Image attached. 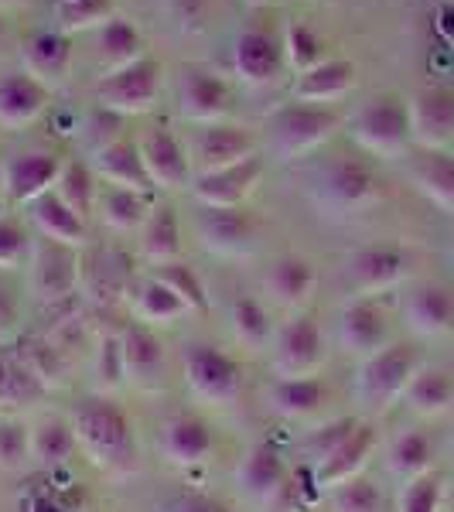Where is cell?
<instances>
[{
	"label": "cell",
	"mask_w": 454,
	"mask_h": 512,
	"mask_svg": "<svg viewBox=\"0 0 454 512\" xmlns=\"http://www.w3.org/2000/svg\"><path fill=\"white\" fill-rule=\"evenodd\" d=\"M72 431H76L79 451L103 472L127 475L137 465L134 427L110 396H93L79 403V410L72 414Z\"/></svg>",
	"instance_id": "1"
},
{
	"label": "cell",
	"mask_w": 454,
	"mask_h": 512,
	"mask_svg": "<svg viewBox=\"0 0 454 512\" xmlns=\"http://www.w3.org/2000/svg\"><path fill=\"white\" fill-rule=\"evenodd\" d=\"M349 134L362 151L376 158H400L410 144L407 103L393 93H379L359 106L349 120Z\"/></svg>",
	"instance_id": "2"
},
{
	"label": "cell",
	"mask_w": 454,
	"mask_h": 512,
	"mask_svg": "<svg viewBox=\"0 0 454 512\" xmlns=\"http://www.w3.org/2000/svg\"><path fill=\"white\" fill-rule=\"evenodd\" d=\"M420 369V355L414 345L407 342H393L386 349H379L376 355H369L359 369V396L366 407L386 410L390 403L403 400L410 379Z\"/></svg>",
	"instance_id": "3"
},
{
	"label": "cell",
	"mask_w": 454,
	"mask_h": 512,
	"mask_svg": "<svg viewBox=\"0 0 454 512\" xmlns=\"http://www.w3.org/2000/svg\"><path fill=\"white\" fill-rule=\"evenodd\" d=\"M185 386L209 407H229L243 390V366L216 345H192L185 355Z\"/></svg>",
	"instance_id": "4"
},
{
	"label": "cell",
	"mask_w": 454,
	"mask_h": 512,
	"mask_svg": "<svg viewBox=\"0 0 454 512\" xmlns=\"http://www.w3.org/2000/svg\"><path fill=\"white\" fill-rule=\"evenodd\" d=\"M28 270H31V291L38 294V301L45 304H65L72 301V294L82 284V260L79 250L55 239H31V256H28Z\"/></svg>",
	"instance_id": "5"
},
{
	"label": "cell",
	"mask_w": 454,
	"mask_h": 512,
	"mask_svg": "<svg viewBox=\"0 0 454 512\" xmlns=\"http://www.w3.org/2000/svg\"><path fill=\"white\" fill-rule=\"evenodd\" d=\"M161 93V62L158 59H137L134 65L99 79L96 103L99 110H110L117 117H140L154 106Z\"/></svg>",
	"instance_id": "6"
},
{
	"label": "cell",
	"mask_w": 454,
	"mask_h": 512,
	"mask_svg": "<svg viewBox=\"0 0 454 512\" xmlns=\"http://www.w3.org/2000/svg\"><path fill=\"white\" fill-rule=\"evenodd\" d=\"M270 130H274V147L280 158H301V154L315 151L335 134L338 117L328 106L294 103L270 117Z\"/></svg>",
	"instance_id": "7"
},
{
	"label": "cell",
	"mask_w": 454,
	"mask_h": 512,
	"mask_svg": "<svg viewBox=\"0 0 454 512\" xmlns=\"http://www.w3.org/2000/svg\"><path fill=\"white\" fill-rule=\"evenodd\" d=\"M318 195L332 209L359 212L369 209L383 198V181L366 161L359 158H338L318 175Z\"/></svg>",
	"instance_id": "8"
},
{
	"label": "cell",
	"mask_w": 454,
	"mask_h": 512,
	"mask_svg": "<svg viewBox=\"0 0 454 512\" xmlns=\"http://www.w3.org/2000/svg\"><path fill=\"white\" fill-rule=\"evenodd\" d=\"M321 359H325V338H321V325L315 318L297 315L280 328L274 349V369L280 379L318 376Z\"/></svg>",
	"instance_id": "9"
},
{
	"label": "cell",
	"mask_w": 454,
	"mask_h": 512,
	"mask_svg": "<svg viewBox=\"0 0 454 512\" xmlns=\"http://www.w3.org/2000/svg\"><path fill=\"white\" fill-rule=\"evenodd\" d=\"M62 158L52 151H24L14 154L0 164V192L11 202L31 205L41 195H48L55 188V181L62 175Z\"/></svg>",
	"instance_id": "10"
},
{
	"label": "cell",
	"mask_w": 454,
	"mask_h": 512,
	"mask_svg": "<svg viewBox=\"0 0 454 512\" xmlns=\"http://www.w3.org/2000/svg\"><path fill=\"white\" fill-rule=\"evenodd\" d=\"M410 117V144L420 151H444V144L454 140V89L431 86L407 103Z\"/></svg>",
	"instance_id": "11"
},
{
	"label": "cell",
	"mask_w": 454,
	"mask_h": 512,
	"mask_svg": "<svg viewBox=\"0 0 454 512\" xmlns=\"http://www.w3.org/2000/svg\"><path fill=\"white\" fill-rule=\"evenodd\" d=\"M407 253L400 246L390 243H376V246H362L349 256L345 263V274H349V284L356 287L362 297H373L383 291H393L403 277H407Z\"/></svg>",
	"instance_id": "12"
},
{
	"label": "cell",
	"mask_w": 454,
	"mask_h": 512,
	"mask_svg": "<svg viewBox=\"0 0 454 512\" xmlns=\"http://www.w3.org/2000/svg\"><path fill=\"white\" fill-rule=\"evenodd\" d=\"M260 178H263V161L253 154V158H246L243 164H233V168L198 175L192 185V195L202 209H239V205L250 198L253 188H257Z\"/></svg>",
	"instance_id": "13"
},
{
	"label": "cell",
	"mask_w": 454,
	"mask_h": 512,
	"mask_svg": "<svg viewBox=\"0 0 454 512\" xmlns=\"http://www.w3.org/2000/svg\"><path fill=\"white\" fill-rule=\"evenodd\" d=\"M137 151H140V161H144V171L154 188L178 192V188L188 185V175H192L188 154L171 130H161V127L147 130V134L137 140Z\"/></svg>",
	"instance_id": "14"
},
{
	"label": "cell",
	"mask_w": 454,
	"mask_h": 512,
	"mask_svg": "<svg viewBox=\"0 0 454 512\" xmlns=\"http://www.w3.org/2000/svg\"><path fill=\"white\" fill-rule=\"evenodd\" d=\"M198 239L216 256H243L257 243V222L243 209H205L198 219Z\"/></svg>",
	"instance_id": "15"
},
{
	"label": "cell",
	"mask_w": 454,
	"mask_h": 512,
	"mask_svg": "<svg viewBox=\"0 0 454 512\" xmlns=\"http://www.w3.org/2000/svg\"><path fill=\"white\" fill-rule=\"evenodd\" d=\"M178 106H181V117L202 123V127L222 123V117H226V110H229L226 82L205 69H185L181 72V86H178Z\"/></svg>",
	"instance_id": "16"
},
{
	"label": "cell",
	"mask_w": 454,
	"mask_h": 512,
	"mask_svg": "<svg viewBox=\"0 0 454 512\" xmlns=\"http://www.w3.org/2000/svg\"><path fill=\"white\" fill-rule=\"evenodd\" d=\"M403 321L420 338H441L454 328V294L444 284H417L403 301Z\"/></svg>",
	"instance_id": "17"
},
{
	"label": "cell",
	"mask_w": 454,
	"mask_h": 512,
	"mask_svg": "<svg viewBox=\"0 0 454 512\" xmlns=\"http://www.w3.org/2000/svg\"><path fill=\"white\" fill-rule=\"evenodd\" d=\"M123 359H127V383L137 390H158L164 376V342L154 335L151 325L130 321L120 332Z\"/></svg>",
	"instance_id": "18"
},
{
	"label": "cell",
	"mask_w": 454,
	"mask_h": 512,
	"mask_svg": "<svg viewBox=\"0 0 454 512\" xmlns=\"http://www.w3.org/2000/svg\"><path fill=\"white\" fill-rule=\"evenodd\" d=\"M253 154H257V140H253L250 130L233 127V123H212V127H205L195 140V158H198L202 175L243 164L246 158H253Z\"/></svg>",
	"instance_id": "19"
},
{
	"label": "cell",
	"mask_w": 454,
	"mask_h": 512,
	"mask_svg": "<svg viewBox=\"0 0 454 512\" xmlns=\"http://www.w3.org/2000/svg\"><path fill=\"white\" fill-rule=\"evenodd\" d=\"M233 65L243 86H267L284 72V45L267 31H243L233 48Z\"/></svg>",
	"instance_id": "20"
},
{
	"label": "cell",
	"mask_w": 454,
	"mask_h": 512,
	"mask_svg": "<svg viewBox=\"0 0 454 512\" xmlns=\"http://www.w3.org/2000/svg\"><path fill=\"white\" fill-rule=\"evenodd\" d=\"M373 451H376L373 424H359L356 431H352L349 441L342 444V448H335L325 461H318V465H315V485H318L321 492H325V489L335 492L338 485L359 478L362 472H366Z\"/></svg>",
	"instance_id": "21"
},
{
	"label": "cell",
	"mask_w": 454,
	"mask_h": 512,
	"mask_svg": "<svg viewBox=\"0 0 454 512\" xmlns=\"http://www.w3.org/2000/svg\"><path fill=\"white\" fill-rule=\"evenodd\" d=\"M52 89H45L28 72H7L0 79V127L4 130H24L45 113Z\"/></svg>",
	"instance_id": "22"
},
{
	"label": "cell",
	"mask_w": 454,
	"mask_h": 512,
	"mask_svg": "<svg viewBox=\"0 0 454 512\" xmlns=\"http://www.w3.org/2000/svg\"><path fill=\"white\" fill-rule=\"evenodd\" d=\"M21 62L24 72L31 79H38L45 89L62 86L72 65V38L62 35V31H38L31 41H24Z\"/></svg>",
	"instance_id": "23"
},
{
	"label": "cell",
	"mask_w": 454,
	"mask_h": 512,
	"mask_svg": "<svg viewBox=\"0 0 454 512\" xmlns=\"http://www.w3.org/2000/svg\"><path fill=\"white\" fill-rule=\"evenodd\" d=\"M338 335H342V345L349 355H376L379 349H386V338H390V328H386V311L379 308L373 297H362V301L349 304L342 311V325H338Z\"/></svg>",
	"instance_id": "24"
},
{
	"label": "cell",
	"mask_w": 454,
	"mask_h": 512,
	"mask_svg": "<svg viewBox=\"0 0 454 512\" xmlns=\"http://www.w3.org/2000/svg\"><path fill=\"white\" fill-rule=\"evenodd\" d=\"M212 448H216V437H212V427L198 417H171L164 424V434H161V451L171 465L178 468H195V465H205L209 461Z\"/></svg>",
	"instance_id": "25"
},
{
	"label": "cell",
	"mask_w": 454,
	"mask_h": 512,
	"mask_svg": "<svg viewBox=\"0 0 454 512\" xmlns=\"http://www.w3.org/2000/svg\"><path fill=\"white\" fill-rule=\"evenodd\" d=\"M93 171L103 181H110V188H127V192H140V195L154 192L137 144H130V140H110V144L96 147Z\"/></svg>",
	"instance_id": "26"
},
{
	"label": "cell",
	"mask_w": 454,
	"mask_h": 512,
	"mask_svg": "<svg viewBox=\"0 0 454 512\" xmlns=\"http://www.w3.org/2000/svg\"><path fill=\"white\" fill-rule=\"evenodd\" d=\"M239 489L250 495L257 506H267L270 499L280 492V485L287 482V465L284 458H280L277 448H270V444H257V448H250V454L243 458V465H239Z\"/></svg>",
	"instance_id": "27"
},
{
	"label": "cell",
	"mask_w": 454,
	"mask_h": 512,
	"mask_svg": "<svg viewBox=\"0 0 454 512\" xmlns=\"http://www.w3.org/2000/svg\"><path fill=\"white\" fill-rule=\"evenodd\" d=\"M356 82V65L345 62V59H325L315 69L301 72L294 82V99L297 103H311V106H325L342 99Z\"/></svg>",
	"instance_id": "28"
},
{
	"label": "cell",
	"mask_w": 454,
	"mask_h": 512,
	"mask_svg": "<svg viewBox=\"0 0 454 512\" xmlns=\"http://www.w3.org/2000/svg\"><path fill=\"white\" fill-rule=\"evenodd\" d=\"M328 403V383L321 376L277 379L270 386V407L284 420H308Z\"/></svg>",
	"instance_id": "29"
},
{
	"label": "cell",
	"mask_w": 454,
	"mask_h": 512,
	"mask_svg": "<svg viewBox=\"0 0 454 512\" xmlns=\"http://www.w3.org/2000/svg\"><path fill=\"white\" fill-rule=\"evenodd\" d=\"M31 222H35L38 236L65 243L72 250H82V243H86V219H79L55 192L31 202Z\"/></svg>",
	"instance_id": "30"
},
{
	"label": "cell",
	"mask_w": 454,
	"mask_h": 512,
	"mask_svg": "<svg viewBox=\"0 0 454 512\" xmlns=\"http://www.w3.org/2000/svg\"><path fill=\"white\" fill-rule=\"evenodd\" d=\"M315 284H318L315 267H311L308 260H301V256H280L267 274V291L274 294V301L284 304V308H301V304H308L311 294H315Z\"/></svg>",
	"instance_id": "31"
},
{
	"label": "cell",
	"mask_w": 454,
	"mask_h": 512,
	"mask_svg": "<svg viewBox=\"0 0 454 512\" xmlns=\"http://www.w3.org/2000/svg\"><path fill=\"white\" fill-rule=\"evenodd\" d=\"M410 178L437 209L454 212V158L448 151H420L410 161Z\"/></svg>",
	"instance_id": "32"
},
{
	"label": "cell",
	"mask_w": 454,
	"mask_h": 512,
	"mask_svg": "<svg viewBox=\"0 0 454 512\" xmlns=\"http://www.w3.org/2000/svg\"><path fill=\"white\" fill-rule=\"evenodd\" d=\"M137 59H144V55H140V31L130 21L110 18L96 31V62H99V69H103V76L127 69V65H134Z\"/></svg>",
	"instance_id": "33"
},
{
	"label": "cell",
	"mask_w": 454,
	"mask_h": 512,
	"mask_svg": "<svg viewBox=\"0 0 454 512\" xmlns=\"http://www.w3.org/2000/svg\"><path fill=\"white\" fill-rule=\"evenodd\" d=\"M403 403L420 417H444L454 407V379L444 369H417Z\"/></svg>",
	"instance_id": "34"
},
{
	"label": "cell",
	"mask_w": 454,
	"mask_h": 512,
	"mask_svg": "<svg viewBox=\"0 0 454 512\" xmlns=\"http://www.w3.org/2000/svg\"><path fill=\"white\" fill-rule=\"evenodd\" d=\"M99 219H103L106 229L113 233H134V229H144V222L151 219V198L140 192H127V188H106L96 202Z\"/></svg>",
	"instance_id": "35"
},
{
	"label": "cell",
	"mask_w": 454,
	"mask_h": 512,
	"mask_svg": "<svg viewBox=\"0 0 454 512\" xmlns=\"http://www.w3.org/2000/svg\"><path fill=\"white\" fill-rule=\"evenodd\" d=\"M130 304H134V315L140 325H175L178 318L188 315V308L178 301L175 294L154 277H144L137 287H130Z\"/></svg>",
	"instance_id": "36"
},
{
	"label": "cell",
	"mask_w": 454,
	"mask_h": 512,
	"mask_svg": "<svg viewBox=\"0 0 454 512\" xmlns=\"http://www.w3.org/2000/svg\"><path fill=\"white\" fill-rule=\"evenodd\" d=\"M140 253H144V260H151L154 267L181 256V226L171 205L154 209L151 219L144 222V229H140Z\"/></svg>",
	"instance_id": "37"
},
{
	"label": "cell",
	"mask_w": 454,
	"mask_h": 512,
	"mask_svg": "<svg viewBox=\"0 0 454 512\" xmlns=\"http://www.w3.org/2000/svg\"><path fill=\"white\" fill-rule=\"evenodd\" d=\"M76 451H79L76 431H72V424H65L59 417L41 420L35 431H31V458H35L41 468L69 465Z\"/></svg>",
	"instance_id": "38"
},
{
	"label": "cell",
	"mask_w": 454,
	"mask_h": 512,
	"mask_svg": "<svg viewBox=\"0 0 454 512\" xmlns=\"http://www.w3.org/2000/svg\"><path fill=\"white\" fill-rule=\"evenodd\" d=\"M147 277H154L158 284L168 287V291L188 308V315H205V311H209V294H205L202 277H198V270L188 267L185 260L158 263V267H151Z\"/></svg>",
	"instance_id": "39"
},
{
	"label": "cell",
	"mask_w": 454,
	"mask_h": 512,
	"mask_svg": "<svg viewBox=\"0 0 454 512\" xmlns=\"http://www.w3.org/2000/svg\"><path fill=\"white\" fill-rule=\"evenodd\" d=\"M52 192L59 195L79 219H89L96 212V202H99L96 171L89 168V164H82V161H65L62 175H59V181H55Z\"/></svg>",
	"instance_id": "40"
},
{
	"label": "cell",
	"mask_w": 454,
	"mask_h": 512,
	"mask_svg": "<svg viewBox=\"0 0 454 512\" xmlns=\"http://www.w3.org/2000/svg\"><path fill=\"white\" fill-rule=\"evenodd\" d=\"M386 465H390V472L396 478H403V482L427 475V472H431V465H434L431 437H427L424 431H403L390 444V458H386Z\"/></svg>",
	"instance_id": "41"
},
{
	"label": "cell",
	"mask_w": 454,
	"mask_h": 512,
	"mask_svg": "<svg viewBox=\"0 0 454 512\" xmlns=\"http://www.w3.org/2000/svg\"><path fill=\"white\" fill-rule=\"evenodd\" d=\"M233 335L246 349H267L270 342V311L263 308L257 297H236L233 301Z\"/></svg>",
	"instance_id": "42"
},
{
	"label": "cell",
	"mask_w": 454,
	"mask_h": 512,
	"mask_svg": "<svg viewBox=\"0 0 454 512\" xmlns=\"http://www.w3.org/2000/svg\"><path fill=\"white\" fill-rule=\"evenodd\" d=\"M284 62L301 76V72L315 69V65L325 62V45L308 24L301 21H291L284 31Z\"/></svg>",
	"instance_id": "43"
},
{
	"label": "cell",
	"mask_w": 454,
	"mask_h": 512,
	"mask_svg": "<svg viewBox=\"0 0 454 512\" xmlns=\"http://www.w3.org/2000/svg\"><path fill=\"white\" fill-rule=\"evenodd\" d=\"M113 18V0H62L59 4V31L76 35V31L103 28Z\"/></svg>",
	"instance_id": "44"
},
{
	"label": "cell",
	"mask_w": 454,
	"mask_h": 512,
	"mask_svg": "<svg viewBox=\"0 0 454 512\" xmlns=\"http://www.w3.org/2000/svg\"><path fill=\"white\" fill-rule=\"evenodd\" d=\"M441 499H444L441 475L427 472L403 482L400 499H396V512H441Z\"/></svg>",
	"instance_id": "45"
},
{
	"label": "cell",
	"mask_w": 454,
	"mask_h": 512,
	"mask_svg": "<svg viewBox=\"0 0 454 512\" xmlns=\"http://www.w3.org/2000/svg\"><path fill=\"white\" fill-rule=\"evenodd\" d=\"M332 509L335 512H383V492H379L376 482L359 475L332 492Z\"/></svg>",
	"instance_id": "46"
},
{
	"label": "cell",
	"mask_w": 454,
	"mask_h": 512,
	"mask_svg": "<svg viewBox=\"0 0 454 512\" xmlns=\"http://www.w3.org/2000/svg\"><path fill=\"white\" fill-rule=\"evenodd\" d=\"M18 359L41 379L45 390L65 383V362H62V355L52 342H28V349H24Z\"/></svg>",
	"instance_id": "47"
},
{
	"label": "cell",
	"mask_w": 454,
	"mask_h": 512,
	"mask_svg": "<svg viewBox=\"0 0 454 512\" xmlns=\"http://www.w3.org/2000/svg\"><path fill=\"white\" fill-rule=\"evenodd\" d=\"M96 383L106 393H117L127 383V359H123L120 335H106L96 349Z\"/></svg>",
	"instance_id": "48"
},
{
	"label": "cell",
	"mask_w": 454,
	"mask_h": 512,
	"mask_svg": "<svg viewBox=\"0 0 454 512\" xmlns=\"http://www.w3.org/2000/svg\"><path fill=\"white\" fill-rule=\"evenodd\" d=\"M359 424H362V420H356V417L328 420V424H321L318 431L308 434V441H304V451H308L311 458H315V465H318V461H325L335 448H342V444L349 441L352 431H356Z\"/></svg>",
	"instance_id": "49"
},
{
	"label": "cell",
	"mask_w": 454,
	"mask_h": 512,
	"mask_svg": "<svg viewBox=\"0 0 454 512\" xmlns=\"http://www.w3.org/2000/svg\"><path fill=\"white\" fill-rule=\"evenodd\" d=\"M89 280H96L99 297H117L127 291V267L117 253H99L96 263H89Z\"/></svg>",
	"instance_id": "50"
},
{
	"label": "cell",
	"mask_w": 454,
	"mask_h": 512,
	"mask_svg": "<svg viewBox=\"0 0 454 512\" xmlns=\"http://www.w3.org/2000/svg\"><path fill=\"white\" fill-rule=\"evenodd\" d=\"M31 256V236L21 222L0 219V270H18Z\"/></svg>",
	"instance_id": "51"
},
{
	"label": "cell",
	"mask_w": 454,
	"mask_h": 512,
	"mask_svg": "<svg viewBox=\"0 0 454 512\" xmlns=\"http://www.w3.org/2000/svg\"><path fill=\"white\" fill-rule=\"evenodd\" d=\"M31 454V434L18 420H0V468H18Z\"/></svg>",
	"instance_id": "52"
},
{
	"label": "cell",
	"mask_w": 454,
	"mask_h": 512,
	"mask_svg": "<svg viewBox=\"0 0 454 512\" xmlns=\"http://www.w3.org/2000/svg\"><path fill=\"white\" fill-rule=\"evenodd\" d=\"M48 390L41 386V379L24 366L21 359H11V403L14 407H31L38 403Z\"/></svg>",
	"instance_id": "53"
},
{
	"label": "cell",
	"mask_w": 454,
	"mask_h": 512,
	"mask_svg": "<svg viewBox=\"0 0 454 512\" xmlns=\"http://www.w3.org/2000/svg\"><path fill=\"white\" fill-rule=\"evenodd\" d=\"M161 512H233V509H229L222 499H216V495L185 489V492L171 495V499L161 506Z\"/></svg>",
	"instance_id": "54"
},
{
	"label": "cell",
	"mask_w": 454,
	"mask_h": 512,
	"mask_svg": "<svg viewBox=\"0 0 454 512\" xmlns=\"http://www.w3.org/2000/svg\"><path fill=\"white\" fill-rule=\"evenodd\" d=\"M18 321H21V308H18V297H14L11 287L0 280V342L14 338L18 332Z\"/></svg>",
	"instance_id": "55"
},
{
	"label": "cell",
	"mask_w": 454,
	"mask_h": 512,
	"mask_svg": "<svg viewBox=\"0 0 454 512\" xmlns=\"http://www.w3.org/2000/svg\"><path fill=\"white\" fill-rule=\"evenodd\" d=\"M14 407L11 403V359L0 355V410Z\"/></svg>",
	"instance_id": "56"
},
{
	"label": "cell",
	"mask_w": 454,
	"mask_h": 512,
	"mask_svg": "<svg viewBox=\"0 0 454 512\" xmlns=\"http://www.w3.org/2000/svg\"><path fill=\"white\" fill-rule=\"evenodd\" d=\"M441 31L448 38H454V7H444L441 11Z\"/></svg>",
	"instance_id": "57"
},
{
	"label": "cell",
	"mask_w": 454,
	"mask_h": 512,
	"mask_svg": "<svg viewBox=\"0 0 454 512\" xmlns=\"http://www.w3.org/2000/svg\"><path fill=\"white\" fill-rule=\"evenodd\" d=\"M18 4H24V0H0V11H4V7H18Z\"/></svg>",
	"instance_id": "58"
},
{
	"label": "cell",
	"mask_w": 454,
	"mask_h": 512,
	"mask_svg": "<svg viewBox=\"0 0 454 512\" xmlns=\"http://www.w3.org/2000/svg\"><path fill=\"white\" fill-rule=\"evenodd\" d=\"M4 38H7V24H4V18H0V45H4Z\"/></svg>",
	"instance_id": "59"
},
{
	"label": "cell",
	"mask_w": 454,
	"mask_h": 512,
	"mask_svg": "<svg viewBox=\"0 0 454 512\" xmlns=\"http://www.w3.org/2000/svg\"><path fill=\"white\" fill-rule=\"evenodd\" d=\"M250 4H253V7H260V4H267V0H250Z\"/></svg>",
	"instance_id": "60"
}]
</instances>
